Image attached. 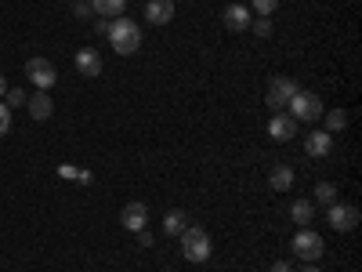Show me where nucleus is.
I'll return each mask as SVG.
<instances>
[{"instance_id":"nucleus-1","label":"nucleus","mask_w":362,"mask_h":272,"mask_svg":"<svg viewBox=\"0 0 362 272\" xmlns=\"http://www.w3.org/2000/svg\"><path fill=\"white\" fill-rule=\"evenodd\" d=\"M109 44H112L116 55H134V51L141 47V29H138V22L119 15V18L109 26Z\"/></svg>"},{"instance_id":"nucleus-2","label":"nucleus","mask_w":362,"mask_h":272,"mask_svg":"<svg viewBox=\"0 0 362 272\" xmlns=\"http://www.w3.org/2000/svg\"><path fill=\"white\" fill-rule=\"evenodd\" d=\"M210 251H214V244H210V236H206V229L203 225H189L185 232H181V254H185V261H196V265H203L206 258H210Z\"/></svg>"},{"instance_id":"nucleus-3","label":"nucleus","mask_w":362,"mask_h":272,"mask_svg":"<svg viewBox=\"0 0 362 272\" xmlns=\"http://www.w3.org/2000/svg\"><path fill=\"white\" fill-rule=\"evenodd\" d=\"M290 116L297 120V124H315V120H322V98L319 95H312V91H297V95L290 98Z\"/></svg>"},{"instance_id":"nucleus-4","label":"nucleus","mask_w":362,"mask_h":272,"mask_svg":"<svg viewBox=\"0 0 362 272\" xmlns=\"http://www.w3.org/2000/svg\"><path fill=\"white\" fill-rule=\"evenodd\" d=\"M300 91V84L293 80V76H272L268 80V95H264V102H268V109H276V113H286V106H290V98Z\"/></svg>"},{"instance_id":"nucleus-5","label":"nucleus","mask_w":362,"mask_h":272,"mask_svg":"<svg viewBox=\"0 0 362 272\" xmlns=\"http://www.w3.org/2000/svg\"><path fill=\"white\" fill-rule=\"evenodd\" d=\"M322 251H326V244H322V236H319L312 225H308V229H297V236H293V254H297V258L319 261Z\"/></svg>"},{"instance_id":"nucleus-6","label":"nucleus","mask_w":362,"mask_h":272,"mask_svg":"<svg viewBox=\"0 0 362 272\" xmlns=\"http://www.w3.org/2000/svg\"><path fill=\"white\" fill-rule=\"evenodd\" d=\"M25 80H33L40 91H51L54 80H58V69L47 62V58H29L25 62Z\"/></svg>"},{"instance_id":"nucleus-7","label":"nucleus","mask_w":362,"mask_h":272,"mask_svg":"<svg viewBox=\"0 0 362 272\" xmlns=\"http://www.w3.org/2000/svg\"><path fill=\"white\" fill-rule=\"evenodd\" d=\"M326 210H329V225L337 232H351L358 225V207H351V203H329Z\"/></svg>"},{"instance_id":"nucleus-8","label":"nucleus","mask_w":362,"mask_h":272,"mask_svg":"<svg viewBox=\"0 0 362 272\" xmlns=\"http://www.w3.org/2000/svg\"><path fill=\"white\" fill-rule=\"evenodd\" d=\"M119 225L131 229V232H141V229L148 225V207L138 203V200H131L124 210H119Z\"/></svg>"},{"instance_id":"nucleus-9","label":"nucleus","mask_w":362,"mask_h":272,"mask_svg":"<svg viewBox=\"0 0 362 272\" xmlns=\"http://www.w3.org/2000/svg\"><path fill=\"white\" fill-rule=\"evenodd\" d=\"M268 135L276 138V142H290V138H297V120L290 116V113H276L268 120Z\"/></svg>"},{"instance_id":"nucleus-10","label":"nucleus","mask_w":362,"mask_h":272,"mask_svg":"<svg viewBox=\"0 0 362 272\" xmlns=\"http://www.w3.org/2000/svg\"><path fill=\"white\" fill-rule=\"evenodd\" d=\"M305 153H308L312 160L329 157V153H334V135H329V131H312V135L305 138Z\"/></svg>"},{"instance_id":"nucleus-11","label":"nucleus","mask_w":362,"mask_h":272,"mask_svg":"<svg viewBox=\"0 0 362 272\" xmlns=\"http://www.w3.org/2000/svg\"><path fill=\"white\" fill-rule=\"evenodd\" d=\"M73 62H76V73H80V76H90V80H95V76L102 73V55H98L95 47H80Z\"/></svg>"},{"instance_id":"nucleus-12","label":"nucleus","mask_w":362,"mask_h":272,"mask_svg":"<svg viewBox=\"0 0 362 272\" xmlns=\"http://www.w3.org/2000/svg\"><path fill=\"white\" fill-rule=\"evenodd\" d=\"M221 22H225V29H232V33H243V29H250L254 15H250V8H243V4H228L225 15H221Z\"/></svg>"},{"instance_id":"nucleus-13","label":"nucleus","mask_w":362,"mask_h":272,"mask_svg":"<svg viewBox=\"0 0 362 272\" xmlns=\"http://www.w3.org/2000/svg\"><path fill=\"white\" fill-rule=\"evenodd\" d=\"M145 22H153V26L174 22V0H148L145 4Z\"/></svg>"},{"instance_id":"nucleus-14","label":"nucleus","mask_w":362,"mask_h":272,"mask_svg":"<svg viewBox=\"0 0 362 272\" xmlns=\"http://www.w3.org/2000/svg\"><path fill=\"white\" fill-rule=\"evenodd\" d=\"M290 218H293V225L308 229V225L315 222V203H312V200H293V203H290Z\"/></svg>"},{"instance_id":"nucleus-15","label":"nucleus","mask_w":362,"mask_h":272,"mask_svg":"<svg viewBox=\"0 0 362 272\" xmlns=\"http://www.w3.org/2000/svg\"><path fill=\"white\" fill-rule=\"evenodd\" d=\"M25 106H29V116H33V120H51V113H54L47 91H37V95H29Z\"/></svg>"},{"instance_id":"nucleus-16","label":"nucleus","mask_w":362,"mask_h":272,"mask_svg":"<svg viewBox=\"0 0 362 272\" xmlns=\"http://www.w3.org/2000/svg\"><path fill=\"white\" fill-rule=\"evenodd\" d=\"M268 186L276 189V193H286L293 186V167L290 164H276V167H272V174H268Z\"/></svg>"},{"instance_id":"nucleus-17","label":"nucleus","mask_w":362,"mask_h":272,"mask_svg":"<svg viewBox=\"0 0 362 272\" xmlns=\"http://www.w3.org/2000/svg\"><path fill=\"white\" fill-rule=\"evenodd\" d=\"M189 225H192V218L185 215V210H167V215H163V232L167 236H181Z\"/></svg>"},{"instance_id":"nucleus-18","label":"nucleus","mask_w":362,"mask_h":272,"mask_svg":"<svg viewBox=\"0 0 362 272\" xmlns=\"http://www.w3.org/2000/svg\"><path fill=\"white\" fill-rule=\"evenodd\" d=\"M90 8H95L98 18H119L127 8V0H90Z\"/></svg>"},{"instance_id":"nucleus-19","label":"nucleus","mask_w":362,"mask_h":272,"mask_svg":"<svg viewBox=\"0 0 362 272\" xmlns=\"http://www.w3.org/2000/svg\"><path fill=\"white\" fill-rule=\"evenodd\" d=\"M312 203H322V207L337 203V186H334V181H319L315 193H312Z\"/></svg>"},{"instance_id":"nucleus-20","label":"nucleus","mask_w":362,"mask_h":272,"mask_svg":"<svg viewBox=\"0 0 362 272\" xmlns=\"http://www.w3.org/2000/svg\"><path fill=\"white\" fill-rule=\"evenodd\" d=\"M322 116H326V131H329V135L348 128V113H344V109H329V113H322Z\"/></svg>"},{"instance_id":"nucleus-21","label":"nucleus","mask_w":362,"mask_h":272,"mask_svg":"<svg viewBox=\"0 0 362 272\" xmlns=\"http://www.w3.org/2000/svg\"><path fill=\"white\" fill-rule=\"evenodd\" d=\"M25 102H29V95H25L22 87H8V91H4V106H8V109H22Z\"/></svg>"},{"instance_id":"nucleus-22","label":"nucleus","mask_w":362,"mask_h":272,"mask_svg":"<svg viewBox=\"0 0 362 272\" xmlns=\"http://www.w3.org/2000/svg\"><path fill=\"white\" fill-rule=\"evenodd\" d=\"M73 15H76V18H95V8H90V0H73Z\"/></svg>"},{"instance_id":"nucleus-23","label":"nucleus","mask_w":362,"mask_h":272,"mask_svg":"<svg viewBox=\"0 0 362 272\" xmlns=\"http://www.w3.org/2000/svg\"><path fill=\"white\" fill-rule=\"evenodd\" d=\"M276 8H279V0H254V11H257L261 18H268Z\"/></svg>"},{"instance_id":"nucleus-24","label":"nucleus","mask_w":362,"mask_h":272,"mask_svg":"<svg viewBox=\"0 0 362 272\" xmlns=\"http://www.w3.org/2000/svg\"><path fill=\"white\" fill-rule=\"evenodd\" d=\"M11 131V109L4 106V102H0V138H4Z\"/></svg>"},{"instance_id":"nucleus-25","label":"nucleus","mask_w":362,"mask_h":272,"mask_svg":"<svg viewBox=\"0 0 362 272\" xmlns=\"http://www.w3.org/2000/svg\"><path fill=\"white\" fill-rule=\"evenodd\" d=\"M250 26H254L257 37H272V18H257V22H250Z\"/></svg>"},{"instance_id":"nucleus-26","label":"nucleus","mask_w":362,"mask_h":272,"mask_svg":"<svg viewBox=\"0 0 362 272\" xmlns=\"http://www.w3.org/2000/svg\"><path fill=\"white\" fill-rule=\"evenodd\" d=\"M138 244H141V247H153V232L141 229V232H138Z\"/></svg>"},{"instance_id":"nucleus-27","label":"nucleus","mask_w":362,"mask_h":272,"mask_svg":"<svg viewBox=\"0 0 362 272\" xmlns=\"http://www.w3.org/2000/svg\"><path fill=\"white\" fill-rule=\"evenodd\" d=\"M95 33H98V37H109V18H102V22L95 26Z\"/></svg>"},{"instance_id":"nucleus-28","label":"nucleus","mask_w":362,"mask_h":272,"mask_svg":"<svg viewBox=\"0 0 362 272\" xmlns=\"http://www.w3.org/2000/svg\"><path fill=\"white\" fill-rule=\"evenodd\" d=\"M272 272H293V268H290L286 261H276V265H272Z\"/></svg>"},{"instance_id":"nucleus-29","label":"nucleus","mask_w":362,"mask_h":272,"mask_svg":"<svg viewBox=\"0 0 362 272\" xmlns=\"http://www.w3.org/2000/svg\"><path fill=\"white\" fill-rule=\"evenodd\" d=\"M4 91H8V80H4V73H0V98H4Z\"/></svg>"},{"instance_id":"nucleus-30","label":"nucleus","mask_w":362,"mask_h":272,"mask_svg":"<svg viewBox=\"0 0 362 272\" xmlns=\"http://www.w3.org/2000/svg\"><path fill=\"white\" fill-rule=\"evenodd\" d=\"M305 272H319V268H315V261H308V265H305Z\"/></svg>"}]
</instances>
